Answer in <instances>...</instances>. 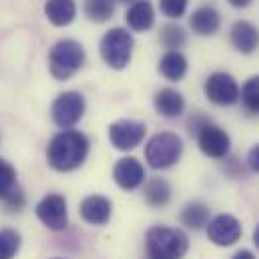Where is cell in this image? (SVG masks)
<instances>
[{
    "label": "cell",
    "instance_id": "obj_1",
    "mask_svg": "<svg viewBox=\"0 0 259 259\" xmlns=\"http://www.w3.org/2000/svg\"><path fill=\"white\" fill-rule=\"evenodd\" d=\"M89 155V139L84 133L74 129H63L53 137L47 149L49 165L61 173L78 169Z\"/></svg>",
    "mask_w": 259,
    "mask_h": 259
},
{
    "label": "cell",
    "instance_id": "obj_2",
    "mask_svg": "<svg viewBox=\"0 0 259 259\" xmlns=\"http://www.w3.org/2000/svg\"><path fill=\"white\" fill-rule=\"evenodd\" d=\"M149 259H181L189 249V239L181 229L151 227L145 235Z\"/></svg>",
    "mask_w": 259,
    "mask_h": 259
},
{
    "label": "cell",
    "instance_id": "obj_3",
    "mask_svg": "<svg viewBox=\"0 0 259 259\" xmlns=\"http://www.w3.org/2000/svg\"><path fill=\"white\" fill-rule=\"evenodd\" d=\"M84 59H87V53H84L80 42H76L72 38L59 40L49 53L51 74L57 80H66L84 65Z\"/></svg>",
    "mask_w": 259,
    "mask_h": 259
},
{
    "label": "cell",
    "instance_id": "obj_4",
    "mask_svg": "<svg viewBox=\"0 0 259 259\" xmlns=\"http://www.w3.org/2000/svg\"><path fill=\"white\" fill-rule=\"evenodd\" d=\"M183 155V141L175 133H159L145 147V159L153 169H169Z\"/></svg>",
    "mask_w": 259,
    "mask_h": 259
},
{
    "label": "cell",
    "instance_id": "obj_5",
    "mask_svg": "<svg viewBox=\"0 0 259 259\" xmlns=\"http://www.w3.org/2000/svg\"><path fill=\"white\" fill-rule=\"evenodd\" d=\"M135 40L129 30L125 28H111L101 38V57L111 68H125L131 63Z\"/></svg>",
    "mask_w": 259,
    "mask_h": 259
},
{
    "label": "cell",
    "instance_id": "obj_6",
    "mask_svg": "<svg viewBox=\"0 0 259 259\" xmlns=\"http://www.w3.org/2000/svg\"><path fill=\"white\" fill-rule=\"evenodd\" d=\"M84 109H87L84 97L76 91H66L55 99L51 107V115H53V121L61 129H72L82 119Z\"/></svg>",
    "mask_w": 259,
    "mask_h": 259
},
{
    "label": "cell",
    "instance_id": "obj_7",
    "mask_svg": "<svg viewBox=\"0 0 259 259\" xmlns=\"http://www.w3.org/2000/svg\"><path fill=\"white\" fill-rule=\"evenodd\" d=\"M205 95L219 107H229L239 101V84L229 72H213L205 80Z\"/></svg>",
    "mask_w": 259,
    "mask_h": 259
},
{
    "label": "cell",
    "instance_id": "obj_8",
    "mask_svg": "<svg viewBox=\"0 0 259 259\" xmlns=\"http://www.w3.org/2000/svg\"><path fill=\"white\" fill-rule=\"evenodd\" d=\"M147 127L141 121H133V119H121L117 123H113L109 127V139L113 143L115 149L119 151H131L137 145L143 143Z\"/></svg>",
    "mask_w": 259,
    "mask_h": 259
},
{
    "label": "cell",
    "instance_id": "obj_9",
    "mask_svg": "<svg viewBox=\"0 0 259 259\" xmlns=\"http://www.w3.org/2000/svg\"><path fill=\"white\" fill-rule=\"evenodd\" d=\"M36 217L53 231L65 229L68 223V211H66V199L59 193H49L40 199L36 205Z\"/></svg>",
    "mask_w": 259,
    "mask_h": 259
},
{
    "label": "cell",
    "instance_id": "obj_10",
    "mask_svg": "<svg viewBox=\"0 0 259 259\" xmlns=\"http://www.w3.org/2000/svg\"><path fill=\"white\" fill-rule=\"evenodd\" d=\"M207 237L219 247H229L241 237V223L237 217L221 213L207 223Z\"/></svg>",
    "mask_w": 259,
    "mask_h": 259
},
{
    "label": "cell",
    "instance_id": "obj_11",
    "mask_svg": "<svg viewBox=\"0 0 259 259\" xmlns=\"http://www.w3.org/2000/svg\"><path fill=\"white\" fill-rule=\"evenodd\" d=\"M197 143H199V149H201L207 157H213V159H223V157H227V153H229V149H231V139H229V135L223 129L211 125V123L199 131Z\"/></svg>",
    "mask_w": 259,
    "mask_h": 259
},
{
    "label": "cell",
    "instance_id": "obj_12",
    "mask_svg": "<svg viewBox=\"0 0 259 259\" xmlns=\"http://www.w3.org/2000/svg\"><path fill=\"white\" fill-rule=\"evenodd\" d=\"M113 215V203L103 195H89L80 201V217L91 225H107Z\"/></svg>",
    "mask_w": 259,
    "mask_h": 259
},
{
    "label": "cell",
    "instance_id": "obj_13",
    "mask_svg": "<svg viewBox=\"0 0 259 259\" xmlns=\"http://www.w3.org/2000/svg\"><path fill=\"white\" fill-rule=\"evenodd\" d=\"M113 177H115V181H117V185L121 189L133 191V189H137V187L143 185V181H145V169H143V165L135 157H125V159H121L115 165Z\"/></svg>",
    "mask_w": 259,
    "mask_h": 259
},
{
    "label": "cell",
    "instance_id": "obj_14",
    "mask_svg": "<svg viewBox=\"0 0 259 259\" xmlns=\"http://www.w3.org/2000/svg\"><path fill=\"white\" fill-rule=\"evenodd\" d=\"M231 45L235 47V51L243 53V55H251L259 47V30L247 20H237L231 26Z\"/></svg>",
    "mask_w": 259,
    "mask_h": 259
},
{
    "label": "cell",
    "instance_id": "obj_15",
    "mask_svg": "<svg viewBox=\"0 0 259 259\" xmlns=\"http://www.w3.org/2000/svg\"><path fill=\"white\" fill-rule=\"evenodd\" d=\"M125 20L131 30L145 32L155 24V10L149 0H135L125 14Z\"/></svg>",
    "mask_w": 259,
    "mask_h": 259
},
{
    "label": "cell",
    "instance_id": "obj_16",
    "mask_svg": "<svg viewBox=\"0 0 259 259\" xmlns=\"http://www.w3.org/2000/svg\"><path fill=\"white\" fill-rule=\"evenodd\" d=\"M155 109L167 119H175L185 111V99L175 89H161L155 95Z\"/></svg>",
    "mask_w": 259,
    "mask_h": 259
},
{
    "label": "cell",
    "instance_id": "obj_17",
    "mask_svg": "<svg viewBox=\"0 0 259 259\" xmlns=\"http://www.w3.org/2000/svg\"><path fill=\"white\" fill-rule=\"evenodd\" d=\"M189 24H191L195 34H199V36H211V34H215L219 30L221 18H219V12L215 8L201 6V8H197L193 14H191Z\"/></svg>",
    "mask_w": 259,
    "mask_h": 259
},
{
    "label": "cell",
    "instance_id": "obj_18",
    "mask_svg": "<svg viewBox=\"0 0 259 259\" xmlns=\"http://www.w3.org/2000/svg\"><path fill=\"white\" fill-rule=\"evenodd\" d=\"M45 14L55 26H66L76 16V2L74 0H47Z\"/></svg>",
    "mask_w": 259,
    "mask_h": 259
},
{
    "label": "cell",
    "instance_id": "obj_19",
    "mask_svg": "<svg viewBox=\"0 0 259 259\" xmlns=\"http://www.w3.org/2000/svg\"><path fill=\"white\" fill-rule=\"evenodd\" d=\"M159 70L167 80H181L187 72V59L179 51H167L159 63Z\"/></svg>",
    "mask_w": 259,
    "mask_h": 259
},
{
    "label": "cell",
    "instance_id": "obj_20",
    "mask_svg": "<svg viewBox=\"0 0 259 259\" xmlns=\"http://www.w3.org/2000/svg\"><path fill=\"white\" fill-rule=\"evenodd\" d=\"M171 185L161 177H153L145 185V201L151 207H165L171 201Z\"/></svg>",
    "mask_w": 259,
    "mask_h": 259
},
{
    "label": "cell",
    "instance_id": "obj_21",
    "mask_svg": "<svg viewBox=\"0 0 259 259\" xmlns=\"http://www.w3.org/2000/svg\"><path fill=\"white\" fill-rule=\"evenodd\" d=\"M181 223L189 229H201L209 223V207L201 201H191L181 211Z\"/></svg>",
    "mask_w": 259,
    "mask_h": 259
},
{
    "label": "cell",
    "instance_id": "obj_22",
    "mask_svg": "<svg viewBox=\"0 0 259 259\" xmlns=\"http://www.w3.org/2000/svg\"><path fill=\"white\" fill-rule=\"evenodd\" d=\"M84 14L93 22H107L115 14V0H84Z\"/></svg>",
    "mask_w": 259,
    "mask_h": 259
},
{
    "label": "cell",
    "instance_id": "obj_23",
    "mask_svg": "<svg viewBox=\"0 0 259 259\" xmlns=\"http://www.w3.org/2000/svg\"><path fill=\"white\" fill-rule=\"evenodd\" d=\"M161 45L169 51H179L187 42V34L179 24H165L161 28Z\"/></svg>",
    "mask_w": 259,
    "mask_h": 259
},
{
    "label": "cell",
    "instance_id": "obj_24",
    "mask_svg": "<svg viewBox=\"0 0 259 259\" xmlns=\"http://www.w3.org/2000/svg\"><path fill=\"white\" fill-rule=\"evenodd\" d=\"M239 97H241V103H243L245 111L259 115V74L245 80L243 89L239 91Z\"/></svg>",
    "mask_w": 259,
    "mask_h": 259
},
{
    "label": "cell",
    "instance_id": "obj_25",
    "mask_svg": "<svg viewBox=\"0 0 259 259\" xmlns=\"http://www.w3.org/2000/svg\"><path fill=\"white\" fill-rule=\"evenodd\" d=\"M16 189H18V183H16V169H14L8 161L0 159V201L6 199L8 195H12Z\"/></svg>",
    "mask_w": 259,
    "mask_h": 259
},
{
    "label": "cell",
    "instance_id": "obj_26",
    "mask_svg": "<svg viewBox=\"0 0 259 259\" xmlns=\"http://www.w3.org/2000/svg\"><path fill=\"white\" fill-rule=\"evenodd\" d=\"M20 249V235L12 229L0 231V259H12Z\"/></svg>",
    "mask_w": 259,
    "mask_h": 259
},
{
    "label": "cell",
    "instance_id": "obj_27",
    "mask_svg": "<svg viewBox=\"0 0 259 259\" xmlns=\"http://www.w3.org/2000/svg\"><path fill=\"white\" fill-rule=\"evenodd\" d=\"M189 0H159V8L169 18H181L187 10Z\"/></svg>",
    "mask_w": 259,
    "mask_h": 259
},
{
    "label": "cell",
    "instance_id": "obj_28",
    "mask_svg": "<svg viewBox=\"0 0 259 259\" xmlns=\"http://www.w3.org/2000/svg\"><path fill=\"white\" fill-rule=\"evenodd\" d=\"M211 121L203 115V113H193V117L187 121V127H189V133L191 135H199V131L203 129V127H207Z\"/></svg>",
    "mask_w": 259,
    "mask_h": 259
},
{
    "label": "cell",
    "instance_id": "obj_29",
    "mask_svg": "<svg viewBox=\"0 0 259 259\" xmlns=\"http://www.w3.org/2000/svg\"><path fill=\"white\" fill-rule=\"evenodd\" d=\"M247 163H249V167L259 173V145H255L251 151H249V155H247Z\"/></svg>",
    "mask_w": 259,
    "mask_h": 259
},
{
    "label": "cell",
    "instance_id": "obj_30",
    "mask_svg": "<svg viewBox=\"0 0 259 259\" xmlns=\"http://www.w3.org/2000/svg\"><path fill=\"white\" fill-rule=\"evenodd\" d=\"M231 259H255V255L251 251H247V249H241V251H237Z\"/></svg>",
    "mask_w": 259,
    "mask_h": 259
},
{
    "label": "cell",
    "instance_id": "obj_31",
    "mask_svg": "<svg viewBox=\"0 0 259 259\" xmlns=\"http://www.w3.org/2000/svg\"><path fill=\"white\" fill-rule=\"evenodd\" d=\"M233 8H245V6H249L253 0H227Z\"/></svg>",
    "mask_w": 259,
    "mask_h": 259
},
{
    "label": "cell",
    "instance_id": "obj_32",
    "mask_svg": "<svg viewBox=\"0 0 259 259\" xmlns=\"http://www.w3.org/2000/svg\"><path fill=\"white\" fill-rule=\"evenodd\" d=\"M253 243H255V247L259 249V225L255 227V231H253Z\"/></svg>",
    "mask_w": 259,
    "mask_h": 259
},
{
    "label": "cell",
    "instance_id": "obj_33",
    "mask_svg": "<svg viewBox=\"0 0 259 259\" xmlns=\"http://www.w3.org/2000/svg\"><path fill=\"white\" fill-rule=\"evenodd\" d=\"M121 2H131V4H133V2H135V0H121Z\"/></svg>",
    "mask_w": 259,
    "mask_h": 259
}]
</instances>
